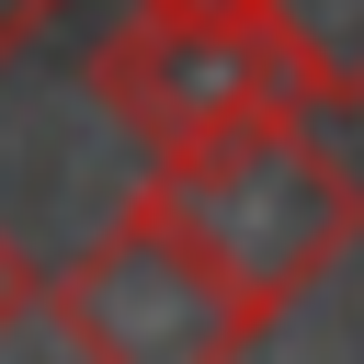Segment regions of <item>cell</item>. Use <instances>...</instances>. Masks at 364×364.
<instances>
[{"instance_id": "obj_2", "label": "cell", "mask_w": 364, "mask_h": 364, "mask_svg": "<svg viewBox=\"0 0 364 364\" xmlns=\"http://www.w3.org/2000/svg\"><path fill=\"white\" fill-rule=\"evenodd\" d=\"M46 318L68 353L91 364H216V353H250L273 318L239 296V273L159 205L136 193L57 284H46Z\"/></svg>"}, {"instance_id": "obj_4", "label": "cell", "mask_w": 364, "mask_h": 364, "mask_svg": "<svg viewBox=\"0 0 364 364\" xmlns=\"http://www.w3.org/2000/svg\"><path fill=\"white\" fill-rule=\"evenodd\" d=\"M318 102H364V0H262Z\"/></svg>"}, {"instance_id": "obj_6", "label": "cell", "mask_w": 364, "mask_h": 364, "mask_svg": "<svg viewBox=\"0 0 364 364\" xmlns=\"http://www.w3.org/2000/svg\"><path fill=\"white\" fill-rule=\"evenodd\" d=\"M57 11H68V0H0V68H11V57H23V46L57 23Z\"/></svg>"}, {"instance_id": "obj_1", "label": "cell", "mask_w": 364, "mask_h": 364, "mask_svg": "<svg viewBox=\"0 0 364 364\" xmlns=\"http://www.w3.org/2000/svg\"><path fill=\"white\" fill-rule=\"evenodd\" d=\"M148 193L239 273V296H250L262 318H284V307L364 239V171L307 125V102L171 148V159L148 171Z\"/></svg>"}, {"instance_id": "obj_7", "label": "cell", "mask_w": 364, "mask_h": 364, "mask_svg": "<svg viewBox=\"0 0 364 364\" xmlns=\"http://www.w3.org/2000/svg\"><path fill=\"white\" fill-rule=\"evenodd\" d=\"M171 11H239V0H171ZM250 11H262V0H250Z\"/></svg>"}, {"instance_id": "obj_3", "label": "cell", "mask_w": 364, "mask_h": 364, "mask_svg": "<svg viewBox=\"0 0 364 364\" xmlns=\"http://www.w3.org/2000/svg\"><path fill=\"white\" fill-rule=\"evenodd\" d=\"M91 102L148 136L159 159L193 148V136H228L250 114H284V102H318L296 46L273 34V11H171V0H136L102 46H91Z\"/></svg>"}, {"instance_id": "obj_5", "label": "cell", "mask_w": 364, "mask_h": 364, "mask_svg": "<svg viewBox=\"0 0 364 364\" xmlns=\"http://www.w3.org/2000/svg\"><path fill=\"white\" fill-rule=\"evenodd\" d=\"M46 284H57V273H34V250H23L11 228H0V341H11V330H23L34 307H46Z\"/></svg>"}]
</instances>
